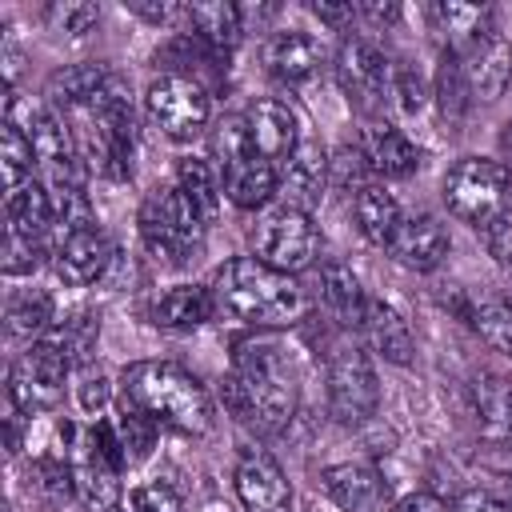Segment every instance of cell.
Returning a JSON list of instances; mask_svg holds the SVG:
<instances>
[{
  "label": "cell",
  "instance_id": "1",
  "mask_svg": "<svg viewBox=\"0 0 512 512\" xmlns=\"http://www.w3.org/2000/svg\"><path fill=\"white\" fill-rule=\"evenodd\" d=\"M224 400L248 428L280 432L296 412V372L268 336H248L236 344L232 376L224 380Z\"/></svg>",
  "mask_w": 512,
  "mask_h": 512
},
{
  "label": "cell",
  "instance_id": "2",
  "mask_svg": "<svg viewBox=\"0 0 512 512\" xmlns=\"http://www.w3.org/2000/svg\"><path fill=\"white\" fill-rule=\"evenodd\" d=\"M212 304L216 316L240 320L248 328H288L304 316V288L296 276L268 268L256 256H232L212 272Z\"/></svg>",
  "mask_w": 512,
  "mask_h": 512
},
{
  "label": "cell",
  "instance_id": "3",
  "mask_svg": "<svg viewBox=\"0 0 512 512\" xmlns=\"http://www.w3.org/2000/svg\"><path fill=\"white\" fill-rule=\"evenodd\" d=\"M124 400L140 412H148L156 424L204 436L212 428V396L208 388L180 364L168 360H140L124 368Z\"/></svg>",
  "mask_w": 512,
  "mask_h": 512
},
{
  "label": "cell",
  "instance_id": "4",
  "mask_svg": "<svg viewBox=\"0 0 512 512\" xmlns=\"http://www.w3.org/2000/svg\"><path fill=\"white\" fill-rule=\"evenodd\" d=\"M444 204L476 232L512 216V172L488 156H464L444 176Z\"/></svg>",
  "mask_w": 512,
  "mask_h": 512
},
{
  "label": "cell",
  "instance_id": "5",
  "mask_svg": "<svg viewBox=\"0 0 512 512\" xmlns=\"http://www.w3.org/2000/svg\"><path fill=\"white\" fill-rule=\"evenodd\" d=\"M68 472H72V496L88 512H116L120 504V452L112 444L108 420H96L88 428L68 424Z\"/></svg>",
  "mask_w": 512,
  "mask_h": 512
},
{
  "label": "cell",
  "instance_id": "6",
  "mask_svg": "<svg viewBox=\"0 0 512 512\" xmlns=\"http://www.w3.org/2000/svg\"><path fill=\"white\" fill-rule=\"evenodd\" d=\"M216 156H220L224 196L236 208H260L280 192V168L252 148L244 116H228L216 128Z\"/></svg>",
  "mask_w": 512,
  "mask_h": 512
},
{
  "label": "cell",
  "instance_id": "7",
  "mask_svg": "<svg viewBox=\"0 0 512 512\" xmlns=\"http://www.w3.org/2000/svg\"><path fill=\"white\" fill-rule=\"evenodd\" d=\"M140 236L156 260L180 264L204 236V212L188 200L180 184L156 188L140 204Z\"/></svg>",
  "mask_w": 512,
  "mask_h": 512
},
{
  "label": "cell",
  "instance_id": "8",
  "mask_svg": "<svg viewBox=\"0 0 512 512\" xmlns=\"http://www.w3.org/2000/svg\"><path fill=\"white\" fill-rule=\"evenodd\" d=\"M68 372H72V352L56 336H44V340L28 344V352H20L12 360V372H8V404H16L24 416L44 412V408H56L60 396H64Z\"/></svg>",
  "mask_w": 512,
  "mask_h": 512
},
{
  "label": "cell",
  "instance_id": "9",
  "mask_svg": "<svg viewBox=\"0 0 512 512\" xmlns=\"http://www.w3.org/2000/svg\"><path fill=\"white\" fill-rule=\"evenodd\" d=\"M316 252H320V232H316L312 216L300 208L280 204L268 216H260L252 228V256L276 272L296 276V272L312 268Z\"/></svg>",
  "mask_w": 512,
  "mask_h": 512
},
{
  "label": "cell",
  "instance_id": "10",
  "mask_svg": "<svg viewBox=\"0 0 512 512\" xmlns=\"http://www.w3.org/2000/svg\"><path fill=\"white\" fill-rule=\"evenodd\" d=\"M376 404H380V384L372 356L360 344L340 340L328 356V412L340 424H364L368 416H376Z\"/></svg>",
  "mask_w": 512,
  "mask_h": 512
},
{
  "label": "cell",
  "instance_id": "11",
  "mask_svg": "<svg viewBox=\"0 0 512 512\" xmlns=\"http://www.w3.org/2000/svg\"><path fill=\"white\" fill-rule=\"evenodd\" d=\"M144 108H148L152 124L172 140H192L208 124V112H212L204 84L184 72H164L160 80H152Z\"/></svg>",
  "mask_w": 512,
  "mask_h": 512
},
{
  "label": "cell",
  "instance_id": "12",
  "mask_svg": "<svg viewBox=\"0 0 512 512\" xmlns=\"http://www.w3.org/2000/svg\"><path fill=\"white\" fill-rule=\"evenodd\" d=\"M392 72L396 68L384 60V52L364 36L344 40L336 52V84L344 88L348 104H356L368 116L384 108V96L392 92Z\"/></svg>",
  "mask_w": 512,
  "mask_h": 512
},
{
  "label": "cell",
  "instance_id": "13",
  "mask_svg": "<svg viewBox=\"0 0 512 512\" xmlns=\"http://www.w3.org/2000/svg\"><path fill=\"white\" fill-rule=\"evenodd\" d=\"M452 56L460 60V72H464V80H468L472 100L492 104V100L504 96V88H508V80H512V44H508L496 28L484 32V36H476L472 44H464V48L452 52Z\"/></svg>",
  "mask_w": 512,
  "mask_h": 512
},
{
  "label": "cell",
  "instance_id": "14",
  "mask_svg": "<svg viewBox=\"0 0 512 512\" xmlns=\"http://www.w3.org/2000/svg\"><path fill=\"white\" fill-rule=\"evenodd\" d=\"M236 496L244 512H288L292 508V484L284 468L264 452L248 448L236 464Z\"/></svg>",
  "mask_w": 512,
  "mask_h": 512
},
{
  "label": "cell",
  "instance_id": "15",
  "mask_svg": "<svg viewBox=\"0 0 512 512\" xmlns=\"http://www.w3.org/2000/svg\"><path fill=\"white\" fill-rule=\"evenodd\" d=\"M244 120H248L252 148H256L264 160H272L276 168H280V164L296 152V144L304 140V136H300V116H296V108L284 104V100H276V96L256 100V104L244 112Z\"/></svg>",
  "mask_w": 512,
  "mask_h": 512
},
{
  "label": "cell",
  "instance_id": "16",
  "mask_svg": "<svg viewBox=\"0 0 512 512\" xmlns=\"http://www.w3.org/2000/svg\"><path fill=\"white\" fill-rule=\"evenodd\" d=\"M112 260V244L100 228H84V232H72V236H60L56 252H52V272L60 284L68 288H88L92 280L104 276Z\"/></svg>",
  "mask_w": 512,
  "mask_h": 512
},
{
  "label": "cell",
  "instance_id": "17",
  "mask_svg": "<svg viewBox=\"0 0 512 512\" xmlns=\"http://www.w3.org/2000/svg\"><path fill=\"white\" fill-rule=\"evenodd\" d=\"M388 252L396 264H404L412 272H432L448 256V232L432 212H416V216L400 220L396 236L388 240Z\"/></svg>",
  "mask_w": 512,
  "mask_h": 512
},
{
  "label": "cell",
  "instance_id": "18",
  "mask_svg": "<svg viewBox=\"0 0 512 512\" xmlns=\"http://www.w3.org/2000/svg\"><path fill=\"white\" fill-rule=\"evenodd\" d=\"M468 392H472V412H476L480 436L488 444L512 448V380L500 372H476Z\"/></svg>",
  "mask_w": 512,
  "mask_h": 512
},
{
  "label": "cell",
  "instance_id": "19",
  "mask_svg": "<svg viewBox=\"0 0 512 512\" xmlns=\"http://www.w3.org/2000/svg\"><path fill=\"white\" fill-rule=\"evenodd\" d=\"M360 152H364L368 168L380 172V176H388V180H404V176H412V172L420 168L416 144H412L400 128H392L388 120H368V124H364V132H360Z\"/></svg>",
  "mask_w": 512,
  "mask_h": 512
},
{
  "label": "cell",
  "instance_id": "20",
  "mask_svg": "<svg viewBox=\"0 0 512 512\" xmlns=\"http://www.w3.org/2000/svg\"><path fill=\"white\" fill-rule=\"evenodd\" d=\"M320 56H324V44L312 32H304V28H280L264 44V64L284 84L308 80L320 68Z\"/></svg>",
  "mask_w": 512,
  "mask_h": 512
},
{
  "label": "cell",
  "instance_id": "21",
  "mask_svg": "<svg viewBox=\"0 0 512 512\" xmlns=\"http://www.w3.org/2000/svg\"><path fill=\"white\" fill-rule=\"evenodd\" d=\"M320 484L324 492L344 508V512H368L380 504L384 496V480L372 464H360V460H344V464H328L320 472Z\"/></svg>",
  "mask_w": 512,
  "mask_h": 512
},
{
  "label": "cell",
  "instance_id": "22",
  "mask_svg": "<svg viewBox=\"0 0 512 512\" xmlns=\"http://www.w3.org/2000/svg\"><path fill=\"white\" fill-rule=\"evenodd\" d=\"M324 180H328V156H324V148L316 140H300L296 152L280 168V188L288 196V208L308 212V204L320 200Z\"/></svg>",
  "mask_w": 512,
  "mask_h": 512
},
{
  "label": "cell",
  "instance_id": "23",
  "mask_svg": "<svg viewBox=\"0 0 512 512\" xmlns=\"http://www.w3.org/2000/svg\"><path fill=\"white\" fill-rule=\"evenodd\" d=\"M152 324L156 328H168V332H192L200 328L204 320L216 316V304H212V292L204 284H176L168 292L156 296V304L148 308Z\"/></svg>",
  "mask_w": 512,
  "mask_h": 512
},
{
  "label": "cell",
  "instance_id": "24",
  "mask_svg": "<svg viewBox=\"0 0 512 512\" xmlns=\"http://www.w3.org/2000/svg\"><path fill=\"white\" fill-rule=\"evenodd\" d=\"M368 344L388 360V364H412V352H416V340H412V328L408 320L384 304V300H372L368 296V308H364V320H360Z\"/></svg>",
  "mask_w": 512,
  "mask_h": 512
},
{
  "label": "cell",
  "instance_id": "25",
  "mask_svg": "<svg viewBox=\"0 0 512 512\" xmlns=\"http://www.w3.org/2000/svg\"><path fill=\"white\" fill-rule=\"evenodd\" d=\"M108 76H112V72H108L100 60L64 64V68H56V72L48 76L44 96H48V104H56V108L80 112V108H88V104L96 100V92L108 84Z\"/></svg>",
  "mask_w": 512,
  "mask_h": 512
},
{
  "label": "cell",
  "instance_id": "26",
  "mask_svg": "<svg viewBox=\"0 0 512 512\" xmlns=\"http://www.w3.org/2000/svg\"><path fill=\"white\" fill-rule=\"evenodd\" d=\"M184 32H192L212 56H228L240 44V36H244V20H240V8L236 4H224V0H216V4H192Z\"/></svg>",
  "mask_w": 512,
  "mask_h": 512
},
{
  "label": "cell",
  "instance_id": "27",
  "mask_svg": "<svg viewBox=\"0 0 512 512\" xmlns=\"http://www.w3.org/2000/svg\"><path fill=\"white\" fill-rule=\"evenodd\" d=\"M4 216H8V232L36 240L40 232H48L56 224V200L44 180H28L4 196Z\"/></svg>",
  "mask_w": 512,
  "mask_h": 512
},
{
  "label": "cell",
  "instance_id": "28",
  "mask_svg": "<svg viewBox=\"0 0 512 512\" xmlns=\"http://www.w3.org/2000/svg\"><path fill=\"white\" fill-rule=\"evenodd\" d=\"M432 28L448 40V52H460L476 36L492 32V8L488 4H460V0H436L428 8Z\"/></svg>",
  "mask_w": 512,
  "mask_h": 512
},
{
  "label": "cell",
  "instance_id": "29",
  "mask_svg": "<svg viewBox=\"0 0 512 512\" xmlns=\"http://www.w3.org/2000/svg\"><path fill=\"white\" fill-rule=\"evenodd\" d=\"M352 216H356L364 240H372V244H380V248H388V240L396 236V228H400V220H404L400 200H396L384 184H364V188L352 196Z\"/></svg>",
  "mask_w": 512,
  "mask_h": 512
},
{
  "label": "cell",
  "instance_id": "30",
  "mask_svg": "<svg viewBox=\"0 0 512 512\" xmlns=\"http://www.w3.org/2000/svg\"><path fill=\"white\" fill-rule=\"evenodd\" d=\"M320 304H324V312H328L336 324L360 328L364 308H368V296H364L360 280L352 276V268H344V264H324V268H320Z\"/></svg>",
  "mask_w": 512,
  "mask_h": 512
},
{
  "label": "cell",
  "instance_id": "31",
  "mask_svg": "<svg viewBox=\"0 0 512 512\" xmlns=\"http://www.w3.org/2000/svg\"><path fill=\"white\" fill-rule=\"evenodd\" d=\"M112 428V440H116V452H120V464L132 468V464H144L152 456V444H156V420L140 408H132L128 400L120 404V416L108 420Z\"/></svg>",
  "mask_w": 512,
  "mask_h": 512
},
{
  "label": "cell",
  "instance_id": "32",
  "mask_svg": "<svg viewBox=\"0 0 512 512\" xmlns=\"http://www.w3.org/2000/svg\"><path fill=\"white\" fill-rule=\"evenodd\" d=\"M52 324V296L44 288H24L4 304V328L12 340H36Z\"/></svg>",
  "mask_w": 512,
  "mask_h": 512
},
{
  "label": "cell",
  "instance_id": "33",
  "mask_svg": "<svg viewBox=\"0 0 512 512\" xmlns=\"http://www.w3.org/2000/svg\"><path fill=\"white\" fill-rule=\"evenodd\" d=\"M32 164H36L32 140L24 136L20 124L4 120V128H0V180H4V196L32 180Z\"/></svg>",
  "mask_w": 512,
  "mask_h": 512
},
{
  "label": "cell",
  "instance_id": "34",
  "mask_svg": "<svg viewBox=\"0 0 512 512\" xmlns=\"http://www.w3.org/2000/svg\"><path fill=\"white\" fill-rule=\"evenodd\" d=\"M176 180H180V188L188 192V200H192V204L204 212V220H212V216H216V208H220V192H224L220 172H216L208 160L188 156V160H180Z\"/></svg>",
  "mask_w": 512,
  "mask_h": 512
},
{
  "label": "cell",
  "instance_id": "35",
  "mask_svg": "<svg viewBox=\"0 0 512 512\" xmlns=\"http://www.w3.org/2000/svg\"><path fill=\"white\" fill-rule=\"evenodd\" d=\"M436 104H440V112H444V120H448V124H456V120L468 112V104H472L468 80H464L460 60H456L452 52H444L440 72H436Z\"/></svg>",
  "mask_w": 512,
  "mask_h": 512
},
{
  "label": "cell",
  "instance_id": "36",
  "mask_svg": "<svg viewBox=\"0 0 512 512\" xmlns=\"http://www.w3.org/2000/svg\"><path fill=\"white\" fill-rule=\"evenodd\" d=\"M468 320H472V328H476L488 344L512 352V304H508V300H480V304L468 312Z\"/></svg>",
  "mask_w": 512,
  "mask_h": 512
},
{
  "label": "cell",
  "instance_id": "37",
  "mask_svg": "<svg viewBox=\"0 0 512 512\" xmlns=\"http://www.w3.org/2000/svg\"><path fill=\"white\" fill-rule=\"evenodd\" d=\"M100 20V4H88V0H56L48 4V24L56 32H68V36H84L92 32Z\"/></svg>",
  "mask_w": 512,
  "mask_h": 512
},
{
  "label": "cell",
  "instance_id": "38",
  "mask_svg": "<svg viewBox=\"0 0 512 512\" xmlns=\"http://www.w3.org/2000/svg\"><path fill=\"white\" fill-rule=\"evenodd\" d=\"M44 264V248L32 236L4 232V276H32Z\"/></svg>",
  "mask_w": 512,
  "mask_h": 512
},
{
  "label": "cell",
  "instance_id": "39",
  "mask_svg": "<svg viewBox=\"0 0 512 512\" xmlns=\"http://www.w3.org/2000/svg\"><path fill=\"white\" fill-rule=\"evenodd\" d=\"M128 512H184V500L176 496L172 484L148 480V484L128 492Z\"/></svg>",
  "mask_w": 512,
  "mask_h": 512
},
{
  "label": "cell",
  "instance_id": "40",
  "mask_svg": "<svg viewBox=\"0 0 512 512\" xmlns=\"http://www.w3.org/2000/svg\"><path fill=\"white\" fill-rule=\"evenodd\" d=\"M364 172H368V160H364L360 148H340L336 160H328V180L336 188H344V192H352V188L360 192L364 188Z\"/></svg>",
  "mask_w": 512,
  "mask_h": 512
},
{
  "label": "cell",
  "instance_id": "41",
  "mask_svg": "<svg viewBox=\"0 0 512 512\" xmlns=\"http://www.w3.org/2000/svg\"><path fill=\"white\" fill-rule=\"evenodd\" d=\"M108 400H112L108 376H104L100 368H84V372L76 376V404H80L88 416H96V412L108 408Z\"/></svg>",
  "mask_w": 512,
  "mask_h": 512
},
{
  "label": "cell",
  "instance_id": "42",
  "mask_svg": "<svg viewBox=\"0 0 512 512\" xmlns=\"http://www.w3.org/2000/svg\"><path fill=\"white\" fill-rule=\"evenodd\" d=\"M36 488L48 496H68L72 492V472L64 460H40L36 464Z\"/></svg>",
  "mask_w": 512,
  "mask_h": 512
},
{
  "label": "cell",
  "instance_id": "43",
  "mask_svg": "<svg viewBox=\"0 0 512 512\" xmlns=\"http://www.w3.org/2000/svg\"><path fill=\"white\" fill-rule=\"evenodd\" d=\"M392 92L400 96V108L404 112H416L424 104V80L412 72V68H396L392 72Z\"/></svg>",
  "mask_w": 512,
  "mask_h": 512
},
{
  "label": "cell",
  "instance_id": "44",
  "mask_svg": "<svg viewBox=\"0 0 512 512\" xmlns=\"http://www.w3.org/2000/svg\"><path fill=\"white\" fill-rule=\"evenodd\" d=\"M136 16L152 20V24H168V20H188V8H176V4H156V0H132L128 4Z\"/></svg>",
  "mask_w": 512,
  "mask_h": 512
},
{
  "label": "cell",
  "instance_id": "45",
  "mask_svg": "<svg viewBox=\"0 0 512 512\" xmlns=\"http://www.w3.org/2000/svg\"><path fill=\"white\" fill-rule=\"evenodd\" d=\"M448 512H512V508L492 500L488 492H464V496H456V504Z\"/></svg>",
  "mask_w": 512,
  "mask_h": 512
},
{
  "label": "cell",
  "instance_id": "46",
  "mask_svg": "<svg viewBox=\"0 0 512 512\" xmlns=\"http://www.w3.org/2000/svg\"><path fill=\"white\" fill-rule=\"evenodd\" d=\"M392 512H448V504L436 492H408Z\"/></svg>",
  "mask_w": 512,
  "mask_h": 512
},
{
  "label": "cell",
  "instance_id": "47",
  "mask_svg": "<svg viewBox=\"0 0 512 512\" xmlns=\"http://www.w3.org/2000/svg\"><path fill=\"white\" fill-rule=\"evenodd\" d=\"M312 12H316L324 24H344V20H352V16H356V8H352V4H328V0H316V4H312Z\"/></svg>",
  "mask_w": 512,
  "mask_h": 512
},
{
  "label": "cell",
  "instance_id": "48",
  "mask_svg": "<svg viewBox=\"0 0 512 512\" xmlns=\"http://www.w3.org/2000/svg\"><path fill=\"white\" fill-rule=\"evenodd\" d=\"M356 12H360V16H368L372 24H392V20L400 16V8H396V4H376V0H368V4H360Z\"/></svg>",
  "mask_w": 512,
  "mask_h": 512
},
{
  "label": "cell",
  "instance_id": "49",
  "mask_svg": "<svg viewBox=\"0 0 512 512\" xmlns=\"http://www.w3.org/2000/svg\"><path fill=\"white\" fill-rule=\"evenodd\" d=\"M508 496H512V476H508Z\"/></svg>",
  "mask_w": 512,
  "mask_h": 512
}]
</instances>
